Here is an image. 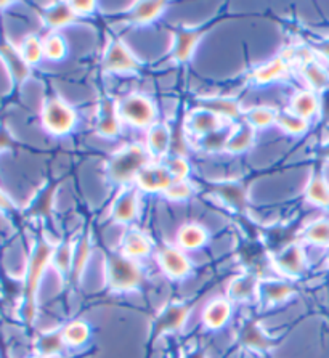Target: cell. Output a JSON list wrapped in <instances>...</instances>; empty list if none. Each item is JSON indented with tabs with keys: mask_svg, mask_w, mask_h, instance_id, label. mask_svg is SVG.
Here are the masks:
<instances>
[{
	"mask_svg": "<svg viewBox=\"0 0 329 358\" xmlns=\"http://www.w3.org/2000/svg\"><path fill=\"white\" fill-rule=\"evenodd\" d=\"M300 76L305 80L307 89L316 92L326 90L329 87V73L325 64L315 58H304L300 62Z\"/></svg>",
	"mask_w": 329,
	"mask_h": 358,
	"instance_id": "d6986e66",
	"label": "cell"
},
{
	"mask_svg": "<svg viewBox=\"0 0 329 358\" xmlns=\"http://www.w3.org/2000/svg\"><path fill=\"white\" fill-rule=\"evenodd\" d=\"M214 194L233 210H244L247 204L246 188L238 182H225L215 187Z\"/></svg>",
	"mask_w": 329,
	"mask_h": 358,
	"instance_id": "d4e9b609",
	"label": "cell"
},
{
	"mask_svg": "<svg viewBox=\"0 0 329 358\" xmlns=\"http://www.w3.org/2000/svg\"><path fill=\"white\" fill-rule=\"evenodd\" d=\"M174 183L170 172L167 171L164 162L151 161L148 166H145L140 171L137 180H135L133 187L138 189L140 193H166V189Z\"/></svg>",
	"mask_w": 329,
	"mask_h": 358,
	"instance_id": "52a82bcc",
	"label": "cell"
},
{
	"mask_svg": "<svg viewBox=\"0 0 329 358\" xmlns=\"http://www.w3.org/2000/svg\"><path fill=\"white\" fill-rule=\"evenodd\" d=\"M242 119H244L246 122H249L256 130L268 129L270 126H277L278 110L265 105L252 106L247 111H244V117Z\"/></svg>",
	"mask_w": 329,
	"mask_h": 358,
	"instance_id": "83f0119b",
	"label": "cell"
},
{
	"mask_svg": "<svg viewBox=\"0 0 329 358\" xmlns=\"http://www.w3.org/2000/svg\"><path fill=\"white\" fill-rule=\"evenodd\" d=\"M316 52H318V55L323 58V62L329 63V39H325V41H321L320 43H318Z\"/></svg>",
	"mask_w": 329,
	"mask_h": 358,
	"instance_id": "bcb514c9",
	"label": "cell"
},
{
	"mask_svg": "<svg viewBox=\"0 0 329 358\" xmlns=\"http://www.w3.org/2000/svg\"><path fill=\"white\" fill-rule=\"evenodd\" d=\"M320 96H318L316 92L305 87V89L294 92V95L291 96L288 110L293 111L294 115L307 119V121H312L320 113Z\"/></svg>",
	"mask_w": 329,
	"mask_h": 358,
	"instance_id": "ffe728a7",
	"label": "cell"
},
{
	"mask_svg": "<svg viewBox=\"0 0 329 358\" xmlns=\"http://www.w3.org/2000/svg\"><path fill=\"white\" fill-rule=\"evenodd\" d=\"M230 313H231V306L228 301L217 299V301L210 302L206 307V310H204V315H203L204 324H206V327L210 329L222 328L224 324L228 322Z\"/></svg>",
	"mask_w": 329,
	"mask_h": 358,
	"instance_id": "f1b7e54d",
	"label": "cell"
},
{
	"mask_svg": "<svg viewBox=\"0 0 329 358\" xmlns=\"http://www.w3.org/2000/svg\"><path fill=\"white\" fill-rule=\"evenodd\" d=\"M21 55L29 66H37L44 59V42L37 34H28L18 45Z\"/></svg>",
	"mask_w": 329,
	"mask_h": 358,
	"instance_id": "d6a6232c",
	"label": "cell"
},
{
	"mask_svg": "<svg viewBox=\"0 0 329 358\" xmlns=\"http://www.w3.org/2000/svg\"><path fill=\"white\" fill-rule=\"evenodd\" d=\"M13 5V2H0V12H2V10H7L8 7H12Z\"/></svg>",
	"mask_w": 329,
	"mask_h": 358,
	"instance_id": "c3c4849f",
	"label": "cell"
},
{
	"mask_svg": "<svg viewBox=\"0 0 329 358\" xmlns=\"http://www.w3.org/2000/svg\"><path fill=\"white\" fill-rule=\"evenodd\" d=\"M242 338H244L246 345L254 347V349H268L270 341L265 338V334L262 333L261 328L257 324H249L242 333Z\"/></svg>",
	"mask_w": 329,
	"mask_h": 358,
	"instance_id": "7bdbcfd3",
	"label": "cell"
},
{
	"mask_svg": "<svg viewBox=\"0 0 329 358\" xmlns=\"http://www.w3.org/2000/svg\"><path fill=\"white\" fill-rule=\"evenodd\" d=\"M151 249H153V243H151L149 236L140 230L127 231L122 240V254L129 259L137 260L147 257Z\"/></svg>",
	"mask_w": 329,
	"mask_h": 358,
	"instance_id": "cb8c5ba5",
	"label": "cell"
},
{
	"mask_svg": "<svg viewBox=\"0 0 329 358\" xmlns=\"http://www.w3.org/2000/svg\"><path fill=\"white\" fill-rule=\"evenodd\" d=\"M78 20L69 2H53L42 12V21L50 32H60L73 26Z\"/></svg>",
	"mask_w": 329,
	"mask_h": 358,
	"instance_id": "e0dca14e",
	"label": "cell"
},
{
	"mask_svg": "<svg viewBox=\"0 0 329 358\" xmlns=\"http://www.w3.org/2000/svg\"><path fill=\"white\" fill-rule=\"evenodd\" d=\"M16 209L13 199L10 198V194L0 187V214H10Z\"/></svg>",
	"mask_w": 329,
	"mask_h": 358,
	"instance_id": "f6af8a7d",
	"label": "cell"
},
{
	"mask_svg": "<svg viewBox=\"0 0 329 358\" xmlns=\"http://www.w3.org/2000/svg\"><path fill=\"white\" fill-rule=\"evenodd\" d=\"M12 145V140L7 135V130L5 129H0V151L3 148H8V146Z\"/></svg>",
	"mask_w": 329,
	"mask_h": 358,
	"instance_id": "7dc6e473",
	"label": "cell"
},
{
	"mask_svg": "<svg viewBox=\"0 0 329 358\" xmlns=\"http://www.w3.org/2000/svg\"><path fill=\"white\" fill-rule=\"evenodd\" d=\"M226 126H230V124L225 122L224 119H220L217 115H214V113H210L209 110H204V108L199 106L188 115L185 122L187 130L196 140L214 132H219V130L225 129Z\"/></svg>",
	"mask_w": 329,
	"mask_h": 358,
	"instance_id": "7c38bea8",
	"label": "cell"
},
{
	"mask_svg": "<svg viewBox=\"0 0 329 358\" xmlns=\"http://www.w3.org/2000/svg\"><path fill=\"white\" fill-rule=\"evenodd\" d=\"M277 126L288 135H304L310 127V121L294 115L291 110L278 111Z\"/></svg>",
	"mask_w": 329,
	"mask_h": 358,
	"instance_id": "836d02e7",
	"label": "cell"
},
{
	"mask_svg": "<svg viewBox=\"0 0 329 358\" xmlns=\"http://www.w3.org/2000/svg\"><path fill=\"white\" fill-rule=\"evenodd\" d=\"M258 291L263 296L267 303H279L284 302L288 297L294 294V287L289 283H284V281H278V280H270V281H263L258 286Z\"/></svg>",
	"mask_w": 329,
	"mask_h": 358,
	"instance_id": "f546056e",
	"label": "cell"
},
{
	"mask_svg": "<svg viewBox=\"0 0 329 358\" xmlns=\"http://www.w3.org/2000/svg\"><path fill=\"white\" fill-rule=\"evenodd\" d=\"M256 137H257V130L252 127L249 122H246L244 119H242V121L233 124V127H231L230 137L226 140L225 153L228 155L246 153V151L254 145Z\"/></svg>",
	"mask_w": 329,
	"mask_h": 358,
	"instance_id": "ac0fdd59",
	"label": "cell"
},
{
	"mask_svg": "<svg viewBox=\"0 0 329 358\" xmlns=\"http://www.w3.org/2000/svg\"><path fill=\"white\" fill-rule=\"evenodd\" d=\"M108 281L115 291H131L142 281V270L133 259L112 254L108 259Z\"/></svg>",
	"mask_w": 329,
	"mask_h": 358,
	"instance_id": "5b68a950",
	"label": "cell"
},
{
	"mask_svg": "<svg viewBox=\"0 0 329 358\" xmlns=\"http://www.w3.org/2000/svg\"><path fill=\"white\" fill-rule=\"evenodd\" d=\"M305 199L318 208H329V183L321 173L310 177L305 188Z\"/></svg>",
	"mask_w": 329,
	"mask_h": 358,
	"instance_id": "4316f807",
	"label": "cell"
},
{
	"mask_svg": "<svg viewBox=\"0 0 329 358\" xmlns=\"http://www.w3.org/2000/svg\"><path fill=\"white\" fill-rule=\"evenodd\" d=\"M305 241L321 248H329V219H316L310 222L304 230Z\"/></svg>",
	"mask_w": 329,
	"mask_h": 358,
	"instance_id": "e575fe53",
	"label": "cell"
},
{
	"mask_svg": "<svg viewBox=\"0 0 329 358\" xmlns=\"http://www.w3.org/2000/svg\"><path fill=\"white\" fill-rule=\"evenodd\" d=\"M71 3L73 12L75 13L78 18H85V16H90L95 13L96 2L94 0H78V2H69Z\"/></svg>",
	"mask_w": 329,
	"mask_h": 358,
	"instance_id": "ee69618b",
	"label": "cell"
},
{
	"mask_svg": "<svg viewBox=\"0 0 329 358\" xmlns=\"http://www.w3.org/2000/svg\"><path fill=\"white\" fill-rule=\"evenodd\" d=\"M231 127H233V124H230V126H226L225 129L219 130V132H214L210 135H206V137L199 138L198 140L199 146H201L204 151H207V153H219V151H224L225 153L226 140L230 137Z\"/></svg>",
	"mask_w": 329,
	"mask_h": 358,
	"instance_id": "8d00e7d4",
	"label": "cell"
},
{
	"mask_svg": "<svg viewBox=\"0 0 329 358\" xmlns=\"http://www.w3.org/2000/svg\"><path fill=\"white\" fill-rule=\"evenodd\" d=\"M0 59L3 62V66L7 68L10 79L15 85L24 84L29 79L32 68L24 62L18 45L8 41H0Z\"/></svg>",
	"mask_w": 329,
	"mask_h": 358,
	"instance_id": "30bf717a",
	"label": "cell"
},
{
	"mask_svg": "<svg viewBox=\"0 0 329 358\" xmlns=\"http://www.w3.org/2000/svg\"><path fill=\"white\" fill-rule=\"evenodd\" d=\"M161 268L170 276V278H183L190 273L191 264L183 249L179 246H166L159 252Z\"/></svg>",
	"mask_w": 329,
	"mask_h": 358,
	"instance_id": "9a60e30c",
	"label": "cell"
},
{
	"mask_svg": "<svg viewBox=\"0 0 329 358\" xmlns=\"http://www.w3.org/2000/svg\"><path fill=\"white\" fill-rule=\"evenodd\" d=\"M195 193V187H193L191 180H180L174 182L172 185L166 189L164 198L174 203H183V201L190 199Z\"/></svg>",
	"mask_w": 329,
	"mask_h": 358,
	"instance_id": "b9f144b4",
	"label": "cell"
},
{
	"mask_svg": "<svg viewBox=\"0 0 329 358\" xmlns=\"http://www.w3.org/2000/svg\"><path fill=\"white\" fill-rule=\"evenodd\" d=\"M90 256V243L89 238L82 236L78 244H74V257H73V276H79L84 272L85 265L89 262Z\"/></svg>",
	"mask_w": 329,
	"mask_h": 358,
	"instance_id": "60d3db41",
	"label": "cell"
},
{
	"mask_svg": "<svg viewBox=\"0 0 329 358\" xmlns=\"http://www.w3.org/2000/svg\"><path fill=\"white\" fill-rule=\"evenodd\" d=\"M63 345H66L63 339V333H48L44 334L37 341V349H39L41 357L50 358L53 355L60 354L63 350Z\"/></svg>",
	"mask_w": 329,
	"mask_h": 358,
	"instance_id": "f35d334b",
	"label": "cell"
},
{
	"mask_svg": "<svg viewBox=\"0 0 329 358\" xmlns=\"http://www.w3.org/2000/svg\"><path fill=\"white\" fill-rule=\"evenodd\" d=\"M73 257H74V244L73 243H61L60 246L53 249L52 264L61 275L71 273L73 270Z\"/></svg>",
	"mask_w": 329,
	"mask_h": 358,
	"instance_id": "d590c367",
	"label": "cell"
},
{
	"mask_svg": "<svg viewBox=\"0 0 329 358\" xmlns=\"http://www.w3.org/2000/svg\"><path fill=\"white\" fill-rule=\"evenodd\" d=\"M209 233L199 224H185L180 227V230L177 231V244L180 249H188V251H195L204 244L207 243Z\"/></svg>",
	"mask_w": 329,
	"mask_h": 358,
	"instance_id": "484cf974",
	"label": "cell"
},
{
	"mask_svg": "<svg viewBox=\"0 0 329 358\" xmlns=\"http://www.w3.org/2000/svg\"><path fill=\"white\" fill-rule=\"evenodd\" d=\"M198 106L209 110L228 124H236L244 117V110H242L241 103L230 99V96H207V99L198 101Z\"/></svg>",
	"mask_w": 329,
	"mask_h": 358,
	"instance_id": "5bb4252c",
	"label": "cell"
},
{
	"mask_svg": "<svg viewBox=\"0 0 329 358\" xmlns=\"http://www.w3.org/2000/svg\"><path fill=\"white\" fill-rule=\"evenodd\" d=\"M203 36L204 32L201 29L183 28L177 31L172 42V59L177 64H187L195 55Z\"/></svg>",
	"mask_w": 329,
	"mask_h": 358,
	"instance_id": "4fadbf2b",
	"label": "cell"
},
{
	"mask_svg": "<svg viewBox=\"0 0 329 358\" xmlns=\"http://www.w3.org/2000/svg\"><path fill=\"white\" fill-rule=\"evenodd\" d=\"M140 213V192L133 185L122 188L111 204V219L129 225L137 220Z\"/></svg>",
	"mask_w": 329,
	"mask_h": 358,
	"instance_id": "ba28073f",
	"label": "cell"
},
{
	"mask_svg": "<svg viewBox=\"0 0 329 358\" xmlns=\"http://www.w3.org/2000/svg\"><path fill=\"white\" fill-rule=\"evenodd\" d=\"M258 286H261V283H258V278L256 275L252 273L241 275L238 278H235L233 283L230 285L228 296L238 301L249 299V297L254 296L258 291Z\"/></svg>",
	"mask_w": 329,
	"mask_h": 358,
	"instance_id": "1f68e13d",
	"label": "cell"
},
{
	"mask_svg": "<svg viewBox=\"0 0 329 358\" xmlns=\"http://www.w3.org/2000/svg\"><path fill=\"white\" fill-rule=\"evenodd\" d=\"M167 10L166 2H135L129 10L127 21L133 26H148L158 21Z\"/></svg>",
	"mask_w": 329,
	"mask_h": 358,
	"instance_id": "7402d4cb",
	"label": "cell"
},
{
	"mask_svg": "<svg viewBox=\"0 0 329 358\" xmlns=\"http://www.w3.org/2000/svg\"><path fill=\"white\" fill-rule=\"evenodd\" d=\"M151 161L153 159L143 143L126 145L119 151H116L108 162V178L117 187H132L140 171L148 166Z\"/></svg>",
	"mask_w": 329,
	"mask_h": 358,
	"instance_id": "6da1fadb",
	"label": "cell"
},
{
	"mask_svg": "<svg viewBox=\"0 0 329 358\" xmlns=\"http://www.w3.org/2000/svg\"><path fill=\"white\" fill-rule=\"evenodd\" d=\"M164 164L167 167V171L170 172L174 182H180V180H190V173H191V166L185 156H170L164 161Z\"/></svg>",
	"mask_w": 329,
	"mask_h": 358,
	"instance_id": "ab89813d",
	"label": "cell"
},
{
	"mask_svg": "<svg viewBox=\"0 0 329 358\" xmlns=\"http://www.w3.org/2000/svg\"><path fill=\"white\" fill-rule=\"evenodd\" d=\"M119 116L124 126L147 130L153 127L158 119V110L153 100L142 94H129L119 101Z\"/></svg>",
	"mask_w": 329,
	"mask_h": 358,
	"instance_id": "277c9868",
	"label": "cell"
},
{
	"mask_svg": "<svg viewBox=\"0 0 329 358\" xmlns=\"http://www.w3.org/2000/svg\"><path fill=\"white\" fill-rule=\"evenodd\" d=\"M124 122L119 116V101L105 96L100 101L98 115H96L95 129L105 138H115L121 134Z\"/></svg>",
	"mask_w": 329,
	"mask_h": 358,
	"instance_id": "9c48e42d",
	"label": "cell"
},
{
	"mask_svg": "<svg viewBox=\"0 0 329 358\" xmlns=\"http://www.w3.org/2000/svg\"><path fill=\"white\" fill-rule=\"evenodd\" d=\"M63 339L66 345H82L85 341L89 339L90 328L85 322H80V320H75V322L69 323L63 331Z\"/></svg>",
	"mask_w": 329,
	"mask_h": 358,
	"instance_id": "74e56055",
	"label": "cell"
},
{
	"mask_svg": "<svg viewBox=\"0 0 329 358\" xmlns=\"http://www.w3.org/2000/svg\"><path fill=\"white\" fill-rule=\"evenodd\" d=\"M275 267L284 275H299L305 268V252L300 244H289L278 256H275Z\"/></svg>",
	"mask_w": 329,
	"mask_h": 358,
	"instance_id": "44dd1931",
	"label": "cell"
},
{
	"mask_svg": "<svg viewBox=\"0 0 329 358\" xmlns=\"http://www.w3.org/2000/svg\"><path fill=\"white\" fill-rule=\"evenodd\" d=\"M53 249L55 248L47 241H39L36 243L34 251L31 254L23 287V318L28 323H32V320L36 317L37 291H39L41 280L45 273V268L48 267V264H52Z\"/></svg>",
	"mask_w": 329,
	"mask_h": 358,
	"instance_id": "7a4b0ae2",
	"label": "cell"
},
{
	"mask_svg": "<svg viewBox=\"0 0 329 358\" xmlns=\"http://www.w3.org/2000/svg\"><path fill=\"white\" fill-rule=\"evenodd\" d=\"M145 148L153 161H163L169 156L172 145H174V137H172L170 127L163 122H156L153 127H149L145 134Z\"/></svg>",
	"mask_w": 329,
	"mask_h": 358,
	"instance_id": "8fae6325",
	"label": "cell"
},
{
	"mask_svg": "<svg viewBox=\"0 0 329 358\" xmlns=\"http://www.w3.org/2000/svg\"><path fill=\"white\" fill-rule=\"evenodd\" d=\"M188 317V307L182 306V303H172L167 308L161 312V315L156 318L154 323V333L163 334L170 333V331H177L183 327Z\"/></svg>",
	"mask_w": 329,
	"mask_h": 358,
	"instance_id": "603a6c76",
	"label": "cell"
},
{
	"mask_svg": "<svg viewBox=\"0 0 329 358\" xmlns=\"http://www.w3.org/2000/svg\"><path fill=\"white\" fill-rule=\"evenodd\" d=\"M34 358H45V357H41V355H39V357H34Z\"/></svg>",
	"mask_w": 329,
	"mask_h": 358,
	"instance_id": "f907efd6",
	"label": "cell"
},
{
	"mask_svg": "<svg viewBox=\"0 0 329 358\" xmlns=\"http://www.w3.org/2000/svg\"><path fill=\"white\" fill-rule=\"evenodd\" d=\"M291 62L286 57H275L267 63H262L261 66L252 69L249 79L256 85H268L283 79L289 71Z\"/></svg>",
	"mask_w": 329,
	"mask_h": 358,
	"instance_id": "2e32d148",
	"label": "cell"
},
{
	"mask_svg": "<svg viewBox=\"0 0 329 358\" xmlns=\"http://www.w3.org/2000/svg\"><path fill=\"white\" fill-rule=\"evenodd\" d=\"M41 124L45 132L53 137H66L78 124V113L68 101L52 96L42 105Z\"/></svg>",
	"mask_w": 329,
	"mask_h": 358,
	"instance_id": "3957f363",
	"label": "cell"
},
{
	"mask_svg": "<svg viewBox=\"0 0 329 358\" xmlns=\"http://www.w3.org/2000/svg\"><path fill=\"white\" fill-rule=\"evenodd\" d=\"M101 68L110 74H135L140 71V62L122 41H111L101 59Z\"/></svg>",
	"mask_w": 329,
	"mask_h": 358,
	"instance_id": "8992f818",
	"label": "cell"
},
{
	"mask_svg": "<svg viewBox=\"0 0 329 358\" xmlns=\"http://www.w3.org/2000/svg\"><path fill=\"white\" fill-rule=\"evenodd\" d=\"M44 42V59L47 62H63L68 55V43L66 39L60 32H48L45 37H42Z\"/></svg>",
	"mask_w": 329,
	"mask_h": 358,
	"instance_id": "4dcf8cb0",
	"label": "cell"
},
{
	"mask_svg": "<svg viewBox=\"0 0 329 358\" xmlns=\"http://www.w3.org/2000/svg\"><path fill=\"white\" fill-rule=\"evenodd\" d=\"M326 155L329 156V146H328V150H326Z\"/></svg>",
	"mask_w": 329,
	"mask_h": 358,
	"instance_id": "681fc988",
	"label": "cell"
}]
</instances>
